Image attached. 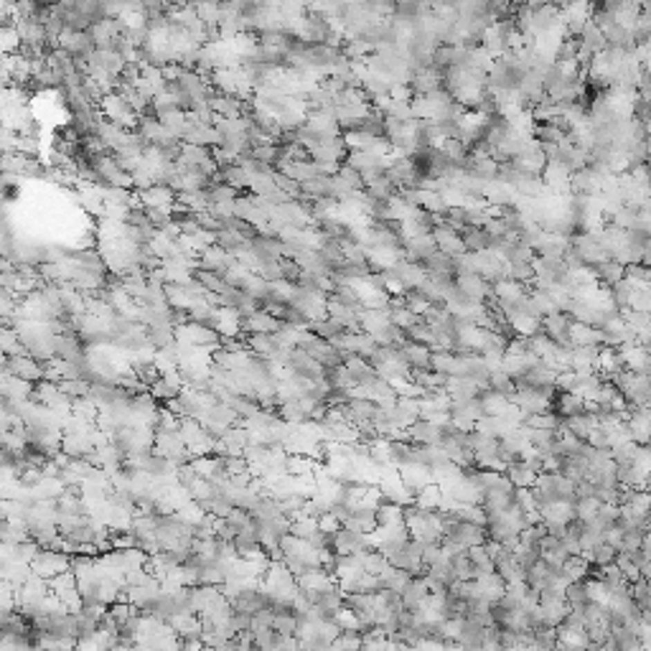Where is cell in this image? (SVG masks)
I'll list each match as a JSON object with an SVG mask.
<instances>
[{"instance_id":"obj_1","label":"cell","mask_w":651,"mask_h":651,"mask_svg":"<svg viewBox=\"0 0 651 651\" xmlns=\"http://www.w3.org/2000/svg\"><path fill=\"white\" fill-rule=\"evenodd\" d=\"M285 367H288V372H291L293 377L306 379L311 385L323 382V367L315 359H311L306 351H300V349H291V351H288Z\"/></svg>"},{"instance_id":"obj_2","label":"cell","mask_w":651,"mask_h":651,"mask_svg":"<svg viewBox=\"0 0 651 651\" xmlns=\"http://www.w3.org/2000/svg\"><path fill=\"white\" fill-rule=\"evenodd\" d=\"M369 547V534L367 532H351V529H338L333 532V542H331V552L333 555H359Z\"/></svg>"},{"instance_id":"obj_3","label":"cell","mask_w":651,"mask_h":651,"mask_svg":"<svg viewBox=\"0 0 651 651\" xmlns=\"http://www.w3.org/2000/svg\"><path fill=\"white\" fill-rule=\"evenodd\" d=\"M623 425H626L628 435H631V440H634L636 446H646V440H649V425H651L649 407H631Z\"/></svg>"},{"instance_id":"obj_4","label":"cell","mask_w":651,"mask_h":651,"mask_svg":"<svg viewBox=\"0 0 651 651\" xmlns=\"http://www.w3.org/2000/svg\"><path fill=\"white\" fill-rule=\"evenodd\" d=\"M570 323L567 313H549L542 318V333L555 344H570Z\"/></svg>"},{"instance_id":"obj_5","label":"cell","mask_w":651,"mask_h":651,"mask_svg":"<svg viewBox=\"0 0 651 651\" xmlns=\"http://www.w3.org/2000/svg\"><path fill=\"white\" fill-rule=\"evenodd\" d=\"M407 440L412 446H440L443 428L428 423V420H415V423L407 428Z\"/></svg>"},{"instance_id":"obj_6","label":"cell","mask_w":651,"mask_h":651,"mask_svg":"<svg viewBox=\"0 0 651 651\" xmlns=\"http://www.w3.org/2000/svg\"><path fill=\"white\" fill-rule=\"evenodd\" d=\"M552 412L557 417H562V420L578 417L585 412V402L573 392H555V397H552Z\"/></svg>"},{"instance_id":"obj_7","label":"cell","mask_w":651,"mask_h":651,"mask_svg":"<svg viewBox=\"0 0 651 651\" xmlns=\"http://www.w3.org/2000/svg\"><path fill=\"white\" fill-rule=\"evenodd\" d=\"M504 476L509 479V484L514 488H532L534 486V479H537V473L529 468V463H526V461L509 463V466L504 468Z\"/></svg>"},{"instance_id":"obj_8","label":"cell","mask_w":651,"mask_h":651,"mask_svg":"<svg viewBox=\"0 0 651 651\" xmlns=\"http://www.w3.org/2000/svg\"><path fill=\"white\" fill-rule=\"evenodd\" d=\"M473 583H476L479 598H486L488 603H496V600L504 596V588H506V583H504L496 573L479 575V578H473Z\"/></svg>"},{"instance_id":"obj_9","label":"cell","mask_w":651,"mask_h":651,"mask_svg":"<svg viewBox=\"0 0 651 651\" xmlns=\"http://www.w3.org/2000/svg\"><path fill=\"white\" fill-rule=\"evenodd\" d=\"M400 354L402 359L407 361V367L412 369V372H423V369H430V349L428 346H417V344H407L405 341V346H400Z\"/></svg>"},{"instance_id":"obj_10","label":"cell","mask_w":651,"mask_h":651,"mask_svg":"<svg viewBox=\"0 0 651 651\" xmlns=\"http://www.w3.org/2000/svg\"><path fill=\"white\" fill-rule=\"evenodd\" d=\"M479 402L484 407V417H502L506 410H509V397H504L499 392H491V389H481Z\"/></svg>"},{"instance_id":"obj_11","label":"cell","mask_w":651,"mask_h":651,"mask_svg":"<svg viewBox=\"0 0 651 651\" xmlns=\"http://www.w3.org/2000/svg\"><path fill=\"white\" fill-rule=\"evenodd\" d=\"M306 331L308 333H313V336L323 338V341H329V344H333L336 338H341L346 333L344 326H341L338 321H333V318H323V321L306 323Z\"/></svg>"},{"instance_id":"obj_12","label":"cell","mask_w":651,"mask_h":651,"mask_svg":"<svg viewBox=\"0 0 651 651\" xmlns=\"http://www.w3.org/2000/svg\"><path fill=\"white\" fill-rule=\"evenodd\" d=\"M590 273H593V277H596V283L616 285L618 280H623V265H621V262H616V259L598 262V265L590 267Z\"/></svg>"},{"instance_id":"obj_13","label":"cell","mask_w":651,"mask_h":651,"mask_svg":"<svg viewBox=\"0 0 651 651\" xmlns=\"http://www.w3.org/2000/svg\"><path fill=\"white\" fill-rule=\"evenodd\" d=\"M455 522H466V524H476V526H486V514L481 506H473V504H455L453 511L448 514Z\"/></svg>"},{"instance_id":"obj_14","label":"cell","mask_w":651,"mask_h":651,"mask_svg":"<svg viewBox=\"0 0 651 651\" xmlns=\"http://www.w3.org/2000/svg\"><path fill=\"white\" fill-rule=\"evenodd\" d=\"M596 417L593 415H588V412H583V415H578V417H567V420H562V428H565L570 435H575L578 440H588V435H590V430L596 428Z\"/></svg>"},{"instance_id":"obj_15","label":"cell","mask_w":651,"mask_h":651,"mask_svg":"<svg viewBox=\"0 0 651 651\" xmlns=\"http://www.w3.org/2000/svg\"><path fill=\"white\" fill-rule=\"evenodd\" d=\"M466 555H468V560H471L473 570H476V578H479V575L494 573V560H491V555L486 552V544H476V547H468V549H466Z\"/></svg>"},{"instance_id":"obj_16","label":"cell","mask_w":651,"mask_h":651,"mask_svg":"<svg viewBox=\"0 0 651 651\" xmlns=\"http://www.w3.org/2000/svg\"><path fill=\"white\" fill-rule=\"evenodd\" d=\"M511 552H514V557H517V562H519L522 570H529V567L537 565V562L542 560V547L540 544H529V542H519Z\"/></svg>"},{"instance_id":"obj_17","label":"cell","mask_w":651,"mask_h":651,"mask_svg":"<svg viewBox=\"0 0 651 651\" xmlns=\"http://www.w3.org/2000/svg\"><path fill=\"white\" fill-rule=\"evenodd\" d=\"M565 605L570 611H583L585 605H590V596L585 583H570L565 588Z\"/></svg>"},{"instance_id":"obj_18","label":"cell","mask_w":651,"mask_h":651,"mask_svg":"<svg viewBox=\"0 0 651 651\" xmlns=\"http://www.w3.org/2000/svg\"><path fill=\"white\" fill-rule=\"evenodd\" d=\"M458 237H461V242H463V247H466V252H484V250H488V235L484 232V229L466 227Z\"/></svg>"},{"instance_id":"obj_19","label":"cell","mask_w":651,"mask_h":651,"mask_svg":"<svg viewBox=\"0 0 651 651\" xmlns=\"http://www.w3.org/2000/svg\"><path fill=\"white\" fill-rule=\"evenodd\" d=\"M423 270L428 275H453V257H448L443 252H432L423 262Z\"/></svg>"},{"instance_id":"obj_20","label":"cell","mask_w":651,"mask_h":651,"mask_svg":"<svg viewBox=\"0 0 651 651\" xmlns=\"http://www.w3.org/2000/svg\"><path fill=\"white\" fill-rule=\"evenodd\" d=\"M598 509H600V502H598L596 496H575V502H573L575 519L590 522V519L598 514Z\"/></svg>"},{"instance_id":"obj_21","label":"cell","mask_w":651,"mask_h":651,"mask_svg":"<svg viewBox=\"0 0 651 651\" xmlns=\"http://www.w3.org/2000/svg\"><path fill=\"white\" fill-rule=\"evenodd\" d=\"M440 496H443V491H440L438 484H430V486H425L420 494L412 499V506H417V509H430V511H438V504H440Z\"/></svg>"},{"instance_id":"obj_22","label":"cell","mask_w":651,"mask_h":651,"mask_svg":"<svg viewBox=\"0 0 651 651\" xmlns=\"http://www.w3.org/2000/svg\"><path fill=\"white\" fill-rule=\"evenodd\" d=\"M616 555H618V552H616V549H613L608 542H603V544H598V547L593 549V552H590L585 560H588L590 567H608V565H613V562H616Z\"/></svg>"},{"instance_id":"obj_23","label":"cell","mask_w":651,"mask_h":651,"mask_svg":"<svg viewBox=\"0 0 651 651\" xmlns=\"http://www.w3.org/2000/svg\"><path fill=\"white\" fill-rule=\"evenodd\" d=\"M631 600L639 605V611L641 613H649L651 593H649V580H646V578H639L636 583H631Z\"/></svg>"},{"instance_id":"obj_24","label":"cell","mask_w":651,"mask_h":651,"mask_svg":"<svg viewBox=\"0 0 651 651\" xmlns=\"http://www.w3.org/2000/svg\"><path fill=\"white\" fill-rule=\"evenodd\" d=\"M486 389L504 394V397H509V394H514V382L509 379V374H504L502 369H496V372H491V374H488Z\"/></svg>"},{"instance_id":"obj_25","label":"cell","mask_w":651,"mask_h":651,"mask_svg":"<svg viewBox=\"0 0 651 651\" xmlns=\"http://www.w3.org/2000/svg\"><path fill=\"white\" fill-rule=\"evenodd\" d=\"M532 646L534 651H555L557 649L555 628H537V631H532Z\"/></svg>"},{"instance_id":"obj_26","label":"cell","mask_w":651,"mask_h":651,"mask_svg":"<svg viewBox=\"0 0 651 651\" xmlns=\"http://www.w3.org/2000/svg\"><path fill=\"white\" fill-rule=\"evenodd\" d=\"M385 118H392L397 120V122H410L412 118V104H410V100H392L389 102V107H387Z\"/></svg>"},{"instance_id":"obj_27","label":"cell","mask_w":651,"mask_h":651,"mask_svg":"<svg viewBox=\"0 0 651 651\" xmlns=\"http://www.w3.org/2000/svg\"><path fill=\"white\" fill-rule=\"evenodd\" d=\"M450 590L461 598L463 603H471L473 598H479V590H476V583L473 580H458Z\"/></svg>"},{"instance_id":"obj_28","label":"cell","mask_w":651,"mask_h":651,"mask_svg":"<svg viewBox=\"0 0 651 651\" xmlns=\"http://www.w3.org/2000/svg\"><path fill=\"white\" fill-rule=\"evenodd\" d=\"M280 267H283V280L291 285H298L300 277H303V270L298 267L295 259H280Z\"/></svg>"}]
</instances>
